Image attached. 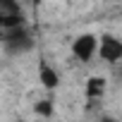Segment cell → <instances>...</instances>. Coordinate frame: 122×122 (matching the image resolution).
Segmentation results:
<instances>
[{"mask_svg": "<svg viewBox=\"0 0 122 122\" xmlns=\"http://www.w3.org/2000/svg\"><path fill=\"white\" fill-rule=\"evenodd\" d=\"M31 3H34V5H41V3H43V0H31Z\"/></svg>", "mask_w": 122, "mask_h": 122, "instance_id": "cell-9", "label": "cell"}, {"mask_svg": "<svg viewBox=\"0 0 122 122\" xmlns=\"http://www.w3.org/2000/svg\"><path fill=\"white\" fill-rule=\"evenodd\" d=\"M105 91H108V77H103V74H91V77L86 79V84H84V93H86V98H91V101L103 98Z\"/></svg>", "mask_w": 122, "mask_h": 122, "instance_id": "cell-5", "label": "cell"}, {"mask_svg": "<svg viewBox=\"0 0 122 122\" xmlns=\"http://www.w3.org/2000/svg\"><path fill=\"white\" fill-rule=\"evenodd\" d=\"M110 3H122V0H110Z\"/></svg>", "mask_w": 122, "mask_h": 122, "instance_id": "cell-10", "label": "cell"}, {"mask_svg": "<svg viewBox=\"0 0 122 122\" xmlns=\"http://www.w3.org/2000/svg\"><path fill=\"white\" fill-rule=\"evenodd\" d=\"M53 112H55V101L53 98H38L34 103V115H38L43 120H50Z\"/></svg>", "mask_w": 122, "mask_h": 122, "instance_id": "cell-6", "label": "cell"}, {"mask_svg": "<svg viewBox=\"0 0 122 122\" xmlns=\"http://www.w3.org/2000/svg\"><path fill=\"white\" fill-rule=\"evenodd\" d=\"M15 122H26V120H15Z\"/></svg>", "mask_w": 122, "mask_h": 122, "instance_id": "cell-11", "label": "cell"}, {"mask_svg": "<svg viewBox=\"0 0 122 122\" xmlns=\"http://www.w3.org/2000/svg\"><path fill=\"white\" fill-rule=\"evenodd\" d=\"M72 57L74 60H79L81 65H89L91 60L96 57V53H98V36L96 34H91V31H84V34H79L74 41H72Z\"/></svg>", "mask_w": 122, "mask_h": 122, "instance_id": "cell-1", "label": "cell"}, {"mask_svg": "<svg viewBox=\"0 0 122 122\" xmlns=\"http://www.w3.org/2000/svg\"><path fill=\"white\" fill-rule=\"evenodd\" d=\"M98 122H122V120H120V117H115V115H103Z\"/></svg>", "mask_w": 122, "mask_h": 122, "instance_id": "cell-8", "label": "cell"}, {"mask_svg": "<svg viewBox=\"0 0 122 122\" xmlns=\"http://www.w3.org/2000/svg\"><path fill=\"white\" fill-rule=\"evenodd\" d=\"M0 12H5V15H22L19 0H0Z\"/></svg>", "mask_w": 122, "mask_h": 122, "instance_id": "cell-7", "label": "cell"}, {"mask_svg": "<svg viewBox=\"0 0 122 122\" xmlns=\"http://www.w3.org/2000/svg\"><path fill=\"white\" fill-rule=\"evenodd\" d=\"M0 41H3L12 53H22V50H29L31 46H34V38L24 31V26H19V29H12V31H7L3 38H0Z\"/></svg>", "mask_w": 122, "mask_h": 122, "instance_id": "cell-3", "label": "cell"}, {"mask_svg": "<svg viewBox=\"0 0 122 122\" xmlns=\"http://www.w3.org/2000/svg\"><path fill=\"white\" fill-rule=\"evenodd\" d=\"M38 81H41V86L46 91H55L60 86V72L48 62L43 55L38 57Z\"/></svg>", "mask_w": 122, "mask_h": 122, "instance_id": "cell-4", "label": "cell"}, {"mask_svg": "<svg viewBox=\"0 0 122 122\" xmlns=\"http://www.w3.org/2000/svg\"><path fill=\"white\" fill-rule=\"evenodd\" d=\"M96 57H101L108 65L122 62V38H117L115 34L98 36V53H96Z\"/></svg>", "mask_w": 122, "mask_h": 122, "instance_id": "cell-2", "label": "cell"}]
</instances>
